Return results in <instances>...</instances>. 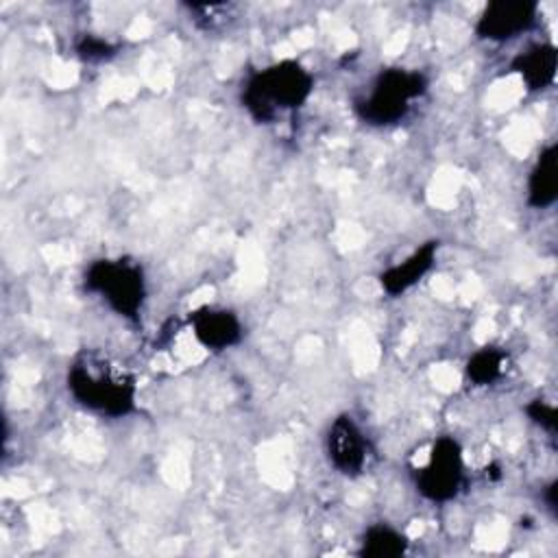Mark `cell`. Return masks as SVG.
<instances>
[{
    "mask_svg": "<svg viewBox=\"0 0 558 558\" xmlns=\"http://www.w3.org/2000/svg\"><path fill=\"white\" fill-rule=\"evenodd\" d=\"M510 70L521 76L530 92H543L556 81L558 50L554 44H532L512 59Z\"/></svg>",
    "mask_w": 558,
    "mask_h": 558,
    "instance_id": "cell-10",
    "label": "cell"
},
{
    "mask_svg": "<svg viewBox=\"0 0 558 558\" xmlns=\"http://www.w3.org/2000/svg\"><path fill=\"white\" fill-rule=\"evenodd\" d=\"M558 201V144H549L536 157L527 177V205L547 209Z\"/></svg>",
    "mask_w": 558,
    "mask_h": 558,
    "instance_id": "cell-11",
    "label": "cell"
},
{
    "mask_svg": "<svg viewBox=\"0 0 558 558\" xmlns=\"http://www.w3.org/2000/svg\"><path fill=\"white\" fill-rule=\"evenodd\" d=\"M314 74L296 59H283L248 74L240 89L244 111L257 124L296 113L314 94Z\"/></svg>",
    "mask_w": 558,
    "mask_h": 558,
    "instance_id": "cell-2",
    "label": "cell"
},
{
    "mask_svg": "<svg viewBox=\"0 0 558 558\" xmlns=\"http://www.w3.org/2000/svg\"><path fill=\"white\" fill-rule=\"evenodd\" d=\"M187 325L196 342L211 353H222L238 347L244 338V325L233 310L227 307H198L190 312Z\"/></svg>",
    "mask_w": 558,
    "mask_h": 558,
    "instance_id": "cell-8",
    "label": "cell"
},
{
    "mask_svg": "<svg viewBox=\"0 0 558 558\" xmlns=\"http://www.w3.org/2000/svg\"><path fill=\"white\" fill-rule=\"evenodd\" d=\"M83 288L96 294L116 316L137 325L146 303L144 266L133 257H100L83 272Z\"/></svg>",
    "mask_w": 558,
    "mask_h": 558,
    "instance_id": "cell-3",
    "label": "cell"
},
{
    "mask_svg": "<svg viewBox=\"0 0 558 558\" xmlns=\"http://www.w3.org/2000/svg\"><path fill=\"white\" fill-rule=\"evenodd\" d=\"M65 386L70 397L85 410L122 418L137 408V379L120 362L98 351H81L68 366Z\"/></svg>",
    "mask_w": 558,
    "mask_h": 558,
    "instance_id": "cell-1",
    "label": "cell"
},
{
    "mask_svg": "<svg viewBox=\"0 0 558 558\" xmlns=\"http://www.w3.org/2000/svg\"><path fill=\"white\" fill-rule=\"evenodd\" d=\"M525 414L530 416V421H532L534 425H538L541 429H545L549 436L556 434V429H558V412H556V408H554L551 403H547L545 399H541V397L530 399V401L525 403Z\"/></svg>",
    "mask_w": 558,
    "mask_h": 558,
    "instance_id": "cell-15",
    "label": "cell"
},
{
    "mask_svg": "<svg viewBox=\"0 0 558 558\" xmlns=\"http://www.w3.org/2000/svg\"><path fill=\"white\" fill-rule=\"evenodd\" d=\"M429 81L418 70L386 68L375 74L368 89L355 96L353 113L368 126H395L412 109V102L425 96Z\"/></svg>",
    "mask_w": 558,
    "mask_h": 558,
    "instance_id": "cell-4",
    "label": "cell"
},
{
    "mask_svg": "<svg viewBox=\"0 0 558 558\" xmlns=\"http://www.w3.org/2000/svg\"><path fill=\"white\" fill-rule=\"evenodd\" d=\"M416 493L432 504H447L464 488V453L453 436H438L427 449V458L412 471Z\"/></svg>",
    "mask_w": 558,
    "mask_h": 558,
    "instance_id": "cell-5",
    "label": "cell"
},
{
    "mask_svg": "<svg viewBox=\"0 0 558 558\" xmlns=\"http://www.w3.org/2000/svg\"><path fill=\"white\" fill-rule=\"evenodd\" d=\"M368 438L351 414H338L325 432V453L329 464L344 477H357L368 462Z\"/></svg>",
    "mask_w": 558,
    "mask_h": 558,
    "instance_id": "cell-6",
    "label": "cell"
},
{
    "mask_svg": "<svg viewBox=\"0 0 558 558\" xmlns=\"http://www.w3.org/2000/svg\"><path fill=\"white\" fill-rule=\"evenodd\" d=\"M408 547L410 538L401 530L388 523H373L364 530L357 554L362 558H401L408 554Z\"/></svg>",
    "mask_w": 558,
    "mask_h": 558,
    "instance_id": "cell-12",
    "label": "cell"
},
{
    "mask_svg": "<svg viewBox=\"0 0 558 558\" xmlns=\"http://www.w3.org/2000/svg\"><path fill=\"white\" fill-rule=\"evenodd\" d=\"M74 54L85 63H102L118 54V46L105 37L85 33L74 41Z\"/></svg>",
    "mask_w": 558,
    "mask_h": 558,
    "instance_id": "cell-14",
    "label": "cell"
},
{
    "mask_svg": "<svg viewBox=\"0 0 558 558\" xmlns=\"http://www.w3.org/2000/svg\"><path fill=\"white\" fill-rule=\"evenodd\" d=\"M538 20V2L495 0L484 7L475 22V35L484 41L506 44L527 33Z\"/></svg>",
    "mask_w": 558,
    "mask_h": 558,
    "instance_id": "cell-7",
    "label": "cell"
},
{
    "mask_svg": "<svg viewBox=\"0 0 558 558\" xmlns=\"http://www.w3.org/2000/svg\"><path fill=\"white\" fill-rule=\"evenodd\" d=\"M508 355L499 347H482L464 364V375L473 386H493L506 373Z\"/></svg>",
    "mask_w": 558,
    "mask_h": 558,
    "instance_id": "cell-13",
    "label": "cell"
},
{
    "mask_svg": "<svg viewBox=\"0 0 558 558\" xmlns=\"http://www.w3.org/2000/svg\"><path fill=\"white\" fill-rule=\"evenodd\" d=\"M556 493H558V482H549L545 488H543V501L547 504V508L556 514Z\"/></svg>",
    "mask_w": 558,
    "mask_h": 558,
    "instance_id": "cell-16",
    "label": "cell"
},
{
    "mask_svg": "<svg viewBox=\"0 0 558 558\" xmlns=\"http://www.w3.org/2000/svg\"><path fill=\"white\" fill-rule=\"evenodd\" d=\"M440 242L427 240L418 248H414L403 262H397L379 272V286L388 296H401L410 288H414L436 264Z\"/></svg>",
    "mask_w": 558,
    "mask_h": 558,
    "instance_id": "cell-9",
    "label": "cell"
}]
</instances>
